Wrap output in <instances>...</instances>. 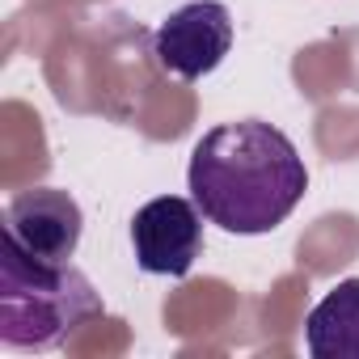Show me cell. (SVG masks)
<instances>
[{
    "mask_svg": "<svg viewBox=\"0 0 359 359\" xmlns=\"http://www.w3.org/2000/svg\"><path fill=\"white\" fill-rule=\"evenodd\" d=\"M187 187L208 224L233 237H262L300 208L309 169L275 123L237 118L212 127L195 144Z\"/></svg>",
    "mask_w": 359,
    "mask_h": 359,
    "instance_id": "cell-1",
    "label": "cell"
},
{
    "mask_svg": "<svg viewBox=\"0 0 359 359\" xmlns=\"http://www.w3.org/2000/svg\"><path fill=\"white\" fill-rule=\"evenodd\" d=\"M102 313V296L72 262H34L0 250V342L9 351H55Z\"/></svg>",
    "mask_w": 359,
    "mask_h": 359,
    "instance_id": "cell-2",
    "label": "cell"
},
{
    "mask_svg": "<svg viewBox=\"0 0 359 359\" xmlns=\"http://www.w3.org/2000/svg\"><path fill=\"white\" fill-rule=\"evenodd\" d=\"M233 51V13L220 0H191L152 34V60L177 81H203Z\"/></svg>",
    "mask_w": 359,
    "mask_h": 359,
    "instance_id": "cell-3",
    "label": "cell"
},
{
    "mask_svg": "<svg viewBox=\"0 0 359 359\" xmlns=\"http://www.w3.org/2000/svg\"><path fill=\"white\" fill-rule=\"evenodd\" d=\"M203 212L195 199L156 195L131 216V250L144 275L182 279L203 254Z\"/></svg>",
    "mask_w": 359,
    "mask_h": 359,
    "instance_id": "cell-4",
    "label": "cell"
},
{
    "mask_svg": "<svg viewBox=\"0 0 359 359\" xmlns=\"http://www.w3.org/2000/svg\"><path fill=\"white\" fill-rule=\"evenodd\" d=\"M81 233H85V212L60 187L22 191L5 208V241L34 262H72Z\"/></svg>",
    "mask_w": 359,
    "mask_h": 359,
    "instance_id": "cell-5",
    "label": "cell"
},
{
    "mask_svg": "<svg viewBox=\"0 0 359 359\" xmlns=\"http://www.w3.org/2000/svg\"><path fill=\"white\" fill-rule=\"evenodd\" d=\"M304 346L313 359H359V279H342L313 304Z\"/></svg>",
    "mask_w": 359,
    "mask_h": 359,
    "instance_id": "cell-6",
    "label": "cell"
}]
</instances>
